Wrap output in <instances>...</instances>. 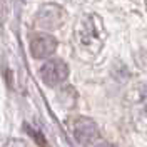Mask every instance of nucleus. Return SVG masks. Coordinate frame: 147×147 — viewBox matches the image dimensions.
Returning <instances> with one entry per match:
<instances>
[{"mask_svg":"<svg viewBox=\"0 0 147 147\" xmlns=\"http://www.w3.org/2000/svg\"><path fill=\"white\" fill-rule=\"evenodd\" d=\"M104 27L97 15H85L75 28V37L82 49L99 52L104 44Z\"/></svg>","mask_w":147,"mask_h":147,"instance_id":"obj_1","label":"nucleus"},{"mask_svg":"<svg viewBox=\"0 0 147 147\" xmlns=\"http://www.w3.org/2000/svg\"><path fill=\"white\" fill-rule=\"evenodd\" d=\"M40 79L47 84L49 87H57L64 84L69 77V65L65 64L62 59H50L40 67L38 70Z\"/></svg>","mask_w":147,"mask_h":147,"instance_id":"obj_2","label":"nucleus"},{"mask_svg":"<svg viewBox=\"0 0 147 147\" xmlns=\"http://www.w3.org/2000/svg\"><path fill=\"white\" fill-rule=\"evenodd\" d=\"M72 136L80 146H92L100 137L97 122L90 117H79L72 124Z\"/></svg>","mask_w":147,"mask_h":147,"instance_id":"obj_3","label":"nucleus"},{"mask_svg":"<svg viewBox=\"0 0 147 147\" xmlns=\"http://www.w3.org/2000/svg\"><path fill=\"white\" fill-rule=\"evenodd\" d=\"M64 9L60 5H55V3H47L44 7H40V10L37 12L35 15V24L40 28H45V30H54V28L60 27L64 24Z\"/></svg>","mask_w":147,"mask_h":147,"instance_id":"obj_4","label":"nucleus"},{"mask_svg":"<svg viewBox=\"0 0 147 147\" xmlns=\"http://www.w3.org/2000/svg\"><path fill=\"white\" fill-rule=\"evenodd\" d=\"M57 47H59L57 38L45 32L35 34L30 38V54L35 59H49L50 55H54Z\"/></svg>","mask_w":147,"mask_h":147,"instance_id":"obj_5","label":"nucleus"},{"mask_svg":"<svg viewBox=\"0 0 147 147\" xmlns=\"http://www.w3.org/2000/svg\"><path fill=\"white\" fill-rule=\"evenodd\" d=\"M97 147H115V146L110 144V142H100V144H97Z\"/></svg>","mask_w":147,"mask_h":147,"instance_id":"obj_6","label":"nucleus"},{"mask_svg":"<svg viewBox=\"0 0 147 147\" xmlns=\"http://www.w3.org/2000/svg\"><path fill=\"white\" fill-rule=\"evenodd\" d=\"M146 7H147V0H146Z\"/></svg>","mask_w":147,"mask_h":147,"instance_id":"obj_7","label":"nucleus"}]
</instances>
